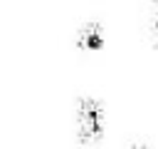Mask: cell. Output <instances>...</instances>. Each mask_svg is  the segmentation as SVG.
Here are the masks:
<instances>
[{
	"instance_id": "cell-1",
	"label": "cell",
	"mask_w": 158,
	"mask_h": 149,
	"mask_svg": "<svg viewBox=\"0 0 158 149\" xmlns=\"http://www.w3.org/2000/svg\"><path fill=\"white\" fill-rule=\"evenodd\" d=\"M74 132L79 144H94L104 137V104L96 97H81L77 102Z\"/></svg>"
},
{
	"instance_id": "cell-2",
	"label": "cell",
	"mask_w": 158,
	"mask_h": 149,
	"mask_svg": "<svg viewBox=\"0 0 158 149\" xmlns=\"http://www.w3.org/2000/svg\"><path fill=\"white\" fill-rule=\"evenodd\" d=\"M106 45V35H104V25L101 22H86L79 27L77 32V47L81 52H101Z\"/></svg>"
},
{
	"instance_id": "cell-3",
	"label": "cell",
	"mask_w": 158,
	"mask_h": 149,
	"mask_svg": "<svg viewBox=\"0 0 158 149\" xmlns=\"http://www.w3.org/2000/svg\"><path fill=\"white\" fill-rule=\"evenodd\" d=\"M148 35H151V40L158 45V12H153L151 20H148Z\"/></svg>"
},
{
	"instance_id": "cell-4",
	"label": "cell",
	"mask_w": 158,
	"mask_h": 149,
	"mask_svg": "<svg viewBox=\"0 0 158 149\" xmlns=\"http://www.w3.org/2000/svg\"><path fill=\"white\" fill-rule=\"evenodd\" d=\"M126 149H151L148 144H141V142H136V144H131V147H126Z\"/></svg>"
}]
</instances>
